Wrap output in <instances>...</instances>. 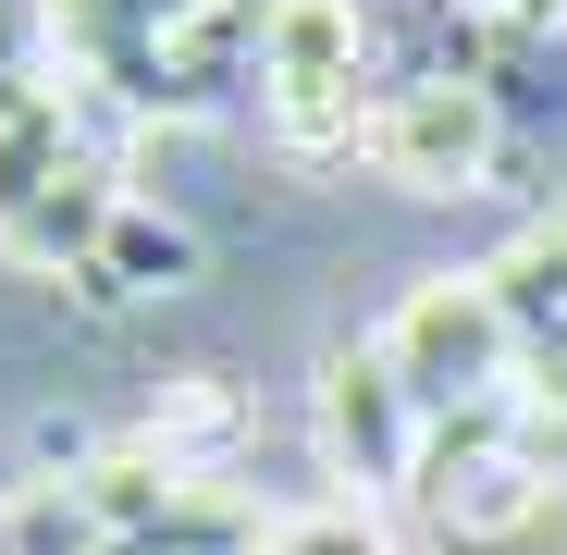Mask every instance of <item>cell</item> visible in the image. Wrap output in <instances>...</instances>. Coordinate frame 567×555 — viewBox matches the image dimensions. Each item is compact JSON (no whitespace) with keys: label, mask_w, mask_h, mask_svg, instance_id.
I'll return each instance as SVG.
<instances>
[{"label":"cell","mask_w":567,"mask_h":555,"mask_svg":"<svg viewBox=\"0 0 567 555\" xmlns=\"http://www.w3.org/2000/svg\"><path fill=\"white\" fill-rule=\"evenodd\" d=\"M198 223H185V210H161V198H124L112 210V235H100V259H86L74 271V297L86 309H148V297H185V285H198Z\"/></svg>","instance_id":"obj_8"},{"label":"cell","mask_w":567,"mask_h":555,"mask_svg":"<svg viewBox=\"0 0 567 555\" xmlns=\"http://www.w3.org/2000/svg\"><path fill=\"white\" fill-rule=\"evenodd\" d=\"M482 285H494V309L518 321V346H555V333H567V198L530 210V223L482 259Z\"/></svg>","instance_id":"obj_9"},{"label":"cell","mask_w":567,"mask_h":555,"mask_svg":"<svg viewBox=\"0 0 567 555\" xmlns=\"http://www.w3.org/2000/svg\"><path fill=\"white\" fill-rule=\"evenodd\" d=\"M235 444H247V395L223 383V370H173V383L112 432V456H148V470H173V482H223Z\"/></svg>","instance_id":"obj_7"},{"label":"cell","mask_w":567,"mask_h":555,"mask_svg":"<svg viewBox=\"0 0 567 555\" xmlns=\"http://www.w3.org/2000/svg\"><path fill=\"white\" fill-rule=\"evenodd\" d=\"M456 25H530V0H444Z\"/></svg>","instance_id":"obj_13"},{"label":"cell","mask_w":567,"mask_h":555,"mask_svg":"<svg viewBox=\"0 0 567 555\" xmlns=\"http://www.w3.org/2000/svg\"><path fill=\"white\" fill-rule=\"evenodd\" d=\"M370 86H383V25L370 13H346V0H271V25H259V136L297 173L358 161Z\"/></svg>","instance_id":"obj_2"},{"label":"cell","mask_w":567,"mask_h":555,"mask_svg":"<svg viewBox=\"0 0 567 555\" xmlns=\"http://www.w3.org/2000/svg\"><path fill=\"white\" fill-rule=\"evenodd\" d=\"M271 555H408V543L370 518V506H297V518L271 531Z\"/></svg>","instance_id":"obj_12"},{"label":"cell","mask_w":567,"mask_h":555,"mask_svg":"<svg viewBox=\"0 0 567 555\" xmlns=\"http://www.w3.org/2000/svg\"><path fill=\"white\" fill-rule=\"evenodd\" d=\"M309 420H321V470L346 482V506H408V494H420V444H432V420L408 408V383L383 370V346H370V333L321 358Z\"/></svg>","instance_id":"obj_6"},{"label":"cell","mask_w":567,"mask_h":555,"mask_svg":"<svg viewBox=\"0 0 567 555\" xmlns=\"http://www.w3.org/2000/svg\"><path fill=\"white\" fill-rule=\"evenodd\" d=\"M0 555H112V506L86 470H38L0 494Z\"/></svg>","instance_id":"obj_10"},{"label":"cell","mask_w":567,"mask_h":555,"mask_svg":"<svg viewBox=\"0 0 567 555\" xmlns=\"http://www.w3.org/2000/svg\"><path fill=\"white\" fill-rule=\"evenodd\" d=\"M62 86H74L62 13H50V0H0V124L38 112V100H62Z\"/></svg>","instance_id":"obj_11"},{"label":"cell","mask_w":567,"mask_h":555,"mask_svg":"<svg viewBox=\"0 0 567 555\" xmlns=\"http://www.w3.org/2000/svg\"><path fill=\"white\" fill-rule=\"evenodd\" d=\"M370 346H383V370L408 383L420 420H456V408L518 395V358H530L482 271H432V285H408V297L383 309V333H370Z\"/></svg>","instance_id":"obj_3"},{"label":"cell","mask_w":567,"mask_h":555,"mask_svg":"<svg viewBox=\"0 0 567 555\" xmlns=\"http://www.w3.org/2000/svg\"><path fill=\"white\" fill-rule=\"evenodd\" d=\"M408 506H420L444 543H506V531H530V518L555 506V482L530 470V444H518V395L432 420V444H420V494H408Z\"/></svg>","instance_id":"obj_5"},{"label":"cell","mask_w":567,"mask_h":555,"mask_svg":"<svg viewBox=\"0 0 567 555\" xmlns=\"http://www.w3.org/2000/svg\"><path fill=\"white\" fill-rule=\"evenodd\" d=\"M506 148H518V124L468 74H383L370 124H358V173L408 185V198H468V185L506 173Z\"/></svg>","instance_id":"obj_4"},{"label":"cell","mask_w":567,"mask_h":555,"mask_svg":"<svg viewBox=\"0 0 567 555\" xmlns=\"http://www.w3.org/2000/svg\"><path fill=\"white\" fill-rule=\"evenodd\" d=\"M555 543H567V494H555Z\"/></svg>","instance_id":"obj_14"},{"label":"cell","mask_w":567,"mask_h":555,"mask_svg":"<svg viewBox=\"0 0 567 555\" xmlns=\"http://www.w3.org/2000/svg\"><path fill=\"white\" fill-rule=\"evenodd\" d=\"M124 136H136V112L100 100L86 74L0 124V259H25V271L100 259V235L124 210Z\"/></svg>","instance_id":"obj_1"}]
</instances>
